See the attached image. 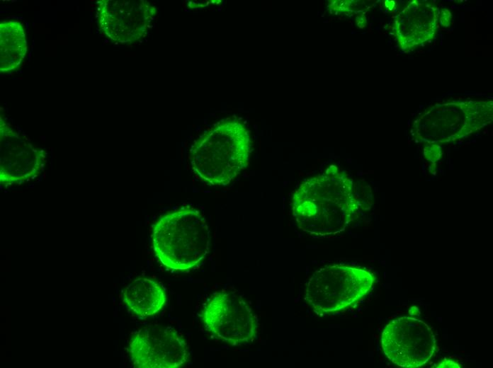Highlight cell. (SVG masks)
Returning a JSON list of instances; mask_svg holds the SVG:
<instances>
[{"mask_svg": "<svg viewBox=\"0 0 493 368\" xmlns=\"http://www.w3.org/2000/svg\"><path fill=\"white\" fill-rule=\"evenodd\" d=\"M353 181L336 166L305 180L293 196L292 210L298 227L315 237L344 231L363 205Z\"/></svg>", "mask_w": 493, "mask_h": 368, "instance_id": "cell-1", "label": "cell"}, {"mask_svg": "<svg viewBox=\"0 0 493 368\" xmlns=\"http://www.w3.org/2000/svg\"><path fill=\"white\" fill-rule=\"evenodd\" d=\"M251 140L249 131L238 120L218 122L202 134L190 151L193 172L206 183L225 185L249 163Z\"/></svg>", "mask_w": 493, "mask_h": 368, "instance_id": "cell-2", "label": "cell"}, {"mask_svg": "<svg viewBox=\"0 0 493 368\" xmlns=\"http://www.w3.org/2000/svg\"><path fill=\"white\" fill-rule=\"evenodd\" d=\"M152 240L156 256L173 270L193 268L209 253L210 232L205 217L193 207L162 216L153 227Z\"/></svg>", "mask_w": 493, "mask_h": 368, "instance_id": "cell-3", "label": "cell"}, {"mask_svg": "<svg viewBox=\"0 0 493 368\" xmlns=\"http://www.w3.org/2000/svg\"><path fill=\"white\" fill-rule=\"evenodd\" d=\"M375 280V275L363 268L346 265L326 266L310 277L305 299L318 314L336 313L352 306L366 295Z\"/></svg>", "mask_w": 493, "mask_h": 368, "instance_id": "cell-4", "label": "cell"}, {"mask_svg": "<svg viewBox=\"0 0 493 368\" xmlns=\"http://www.w3.org/2000/svg\"><path fill=\"white\" fill-rule=\"evenodd\" d=\"M491 120L492 109L484 104L436 106L415 120L413 134L420 142H449L480 130Z\"/></svg>", "mask_w": 493, "mask_h": 368, "instance_id": "cell-5", "label": "cell"}, {"mask_svg": "<svg viewBox=\"0 0 493 368\" xmlns=\"http://www.w3.org/2000/svg\"><path fill=\"white\" fill-rule=\"evenodd\" d=\"M202 320L213 336L232 345L252 341L258 329L257 318L250 306L232 291L214 294L204 306Z\"/></svg>", "mask_w": 493, "mask_h": 368, "instance_id": "cell-6", "label": "cell"}, {"mask_svg": "<svg viewBox=\"0 0 493 368\" xmlns=\"http://www.w3.org/2000/svg\"><path fill=\"white\" fill-rule=\"evenodd\" d=\"M381 346L392 363L415 368L424 365L431 358L436 339L426 323L415 318L402 316L385 326L381 334Z\"/></svg>", "mask_w": 493, "mask_h": 368, "instance_id": "cell-7", "label": "cell"}, {"mask_svg": "<svg viewBox=\"0 0 493 368\" xmlns=\"http://www.w3.org/2000/svg\"><path fill=\"white\" fill-rule=\"evenodd\" d=\"M46 153L0 117V184L21 185L44 171Z\"/></svg>", "mask_w": 493, "mask_h": 368, "instance_id": "cell-8", "label": "cell"}, {"mask_svg": "<svg viewBox=\"0 0 493 368\" xmlns=\"http://www.w3.org/2000/svg\"><path fill=\"white\" fill-rule=\"evenodd\" d=\"M130 360L138 368H176L188 360V346L171 327L151 326L136 331L129 343Z\"/></svg>", "mask_w": 493, "mask_h": 368, "instance_id": "cell-9", "label": "cell"}, {"mask_svg": "<svg viewBox=\"0 0 493 368\" xmlns=\"http://www.w3.org/2000/svg\"><path fill=\"white\" fill-rule=\"evenodd\" d=\"M157 14L144 0H101L97 2L100 30L111 40L132 44L143 38Z\"/></svg>", "mask_w": 493, "mask_h": 368, "instance_id": "cell-10", "label": "cell"}, {"mask_svg": "<svg viewBox=\"0 0 493 368\" xmlns=\"http://www.w3.org/2000/svg\"><path fill=\"white\" fill-rule=\"evenodd\" d=\"M122 295L126 306L142 318L157 314L166 303V294L162 285L146 277L132 281L125 287Z\"/></svg>", "mask_w": 493, "mask_h": 368, "instance_id": "cell-11", "label": "cell"}, {"mask_svg": "<svg viewBox=\"0 0 493 368\" xmlns=\"http://www.w3.org/2000/svg\"><path fill=\"white\" fill-rule=\"evenodd\" d=\"M23 24L20 21L0 23V72L6 74L21 68L27 53Z\"/></svg>", "mask_w": 493, "mask_h": 368, "instance_id": "cell-12", "label": "cell"}, {"mask_svg": "<svg viewBox=\"0 0 493 368\" xmlns=\"http://www.w3.org/2000/svg\"><path fill=\"white\" fill-rule=\"evenodd\" d=\"M438 367H459L458 364L453 361H450V360H443L438 366Z\"/></svg>", "mask_w": 493, "mask_h": 368, "instance_id": "cell-13", "label": "cell"}]
</instances>
